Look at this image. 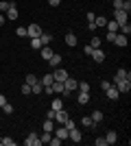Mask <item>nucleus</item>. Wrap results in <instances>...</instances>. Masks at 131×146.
<instances>
[{
  "instance_id": "nucleus-42",
  "label": "nucleus",
  "mask_w": 131,
  "mask_h": 146,
  "mask_svg": "<svg viewBox=\"0 0 131 146\" xmlns=\"http://www.w3.org/2000/svg\"><path fill=\"white\" fill-rule=\"evenodd\" d=\"M96 146H107V140L105 137H98V140H96Z\"/></svg>"
},
{
  "instance_id": "nucleus-2",
  "label": "nucleus",
  "mask_w": 131,
  "mask_h": 146,
  "mask_svg": "<svg viewBox=\"0 0 131 146\" xmlns=\"http://www.w3.org/2000/svg\"><path fill=\"white\" fill-rule=\"evenodd\" d=\"M127 18H129V13H127V11H122V9H114V20H116L120 26L127 24Z\"/></svg>"
},
{
  "instance_id": "nucleus-37",
  "label": "nucleus",
  "mask_w": 131,
  "mask_h": 146,
  "mask_svg": "<svg viewBox=\"0 0 131 146\" xmlns=\"http://www.w3.org/2000/svg\"><path fill=\"white\" fill-rule=\"evenodd\" d=\"M15 35H20V37H26V26H18V29H15Z\"/></svg>"
},
{
  "instance_id": "nucleus-34",
  "label": "nucleus",
  "mask_w": 131,
  "mask_h": 146,
  "mask_svg": "<svg viewBox=\"0 0 131 146\" xmlns=\"http://www.w3.org/2000/svg\"><path fill=\"white\" fill-rule=\"evenodd\" d=\"M37 76H35V74H26V83H29V85H35V83H37Z\"/></svg>"
},
{
  "instance_id": "nucleus-32",
  "label": "nucleus",
  "mask_w": 131,
  "mask_h": 146,
  "mask_svg": "<svg viewBox=\"0 0 131 146\" xmlns=\"http://www.w3.org/2000/svg\"><path fill=\"white\" fill-rule=\"evenodd\" d=\"M11 9V0H0V11L5 13V11H9Z\"/></svg>"
},
{
  "instance_id": "nucleus-9",
  "label": "nucleus",
  "mask_w": 131,
  "mask_h": 146,
  "mask_svg": "<svg viewBox=\"0 0 131 146\" xmlns=\"http://www.w3.org/2000/svg\"><path fill=\"white\" fill-rule=\"evenodd\" d=\"M127 42H129V37H127V35H122V33H116V39H114V44H116L118 48H125Z\"/></svg>"
},
{
  "instance_id": "nucleus-18",
  "label": "nucleus",
  "mask_w": 131,
  "mask_h": 146,
  "mask_svg": "<svg viewBox=\"0 0 131 146\" xmlns=\"http://www.w3.org/2000/svg\"><path fill=\"white\" fill-rule=\"evenodd\" d=\"M55 135L59 137V140H68V129H66V127L61 124V127H59V129L55 131Z\"/></svg>"
},
{
  "instance_id": "nucleus-44",
  "label": "nucleus",
  "mask_w": 131,
  "mask_h": 146,
  "mask_svg": "<svg viewBox=\"0 0 131 146\" xmlns=\"http://www.w3.org/2000/svg\"><path fill=\"white\" fill-rule=\"evenodd\" d=\"M122 2H125V0H114V9H120V7H122Z\"/></svg>"
},
{
  "instance_id": "nucleus-21",
  "label": "nucleus",
  "mask_w": 131,
  "mask_h": 146,
  "mask_svg": "<svg viewBox=\"0 0 131 146\" xmlns=\"http://www.w3.org/2000/svg\"><path fill=\"white\" fill-rule=\"evenodd\" d=\"M53 81H55V76H53V72H48L46 76H42V81H39V83H42L44 87H48L50 83H53Z\"/></svg>"
},
{
  "instance_id": "nucleus-1",
  "label": "nucleus",
  "mask_w": 131,
  "mask_h": 146,
  "mask_svg": "<svg viewBox=\"0 0 131 146\" xmlns=\"http://www.w3.org/2000/svg\"><path fill=\"white\" fill-rule=\"evenodd\" d=\"M114 85H116V90H118L120 94H127V92L131 90V81L129 79H116V76H114Z\"/></svg>"
},
{
  "instance_id": "nucleus-20",
  "label": "nucleus",
  "mask_w": 131,
  "mask_h": 146,
  "mask_svg": "<svg viewBox=\"0 0 131 146\" xmlns=\"http://www.w3.org/2000/svg\"><path fill=\"white\" fill-rule=\"evenodd\" d=\"M116 79H129L131 81V72H129V70H125V68H120L118 72H116Z\"/></svg>"
},
{
  "instance_id": "nucleus-12",
  "label": "nucleus",
  "mask_w": 131,
  "mask_h": 146,
  "mask_svg": "<svg viewBox=\"0 0 131 146\" xmlns=\"http://www.w3.org/2000/svg\"><path fill=\"white\" fill-rule=\"evenodd\" d=\"M59 63H61V55H59V52H53V57L48 59V66L50 68H57Z\"/></svg>"
},
{
  "instance_id": "nucleus-33",
  "label": "nucleus",
  "mask_w": 131,
  "mask_h": 146,
  "mask_svg": "<svg viewBox=\"0 0 131 146\" xmlns=\"http://www.w3.org/2000/svg\"><path fill=\"white\" fill-rule=\"evenodd\" d=\"M0 146H15V140H11V137H0Z\"/></svg>"
},
{
  "instance_id": "nucleus-19",
  "label": "nucleus",
  "mask_w": 131,
  "mask_h": 146,
  "mask_svg": "<svg viewBox=\"0 0 131 146\" xmlns=\"http://www.w3.org/2000/svg\"><path fill=\"white\" fill-rule=\"evenodd\" d=\"M105 140H107V144H116V142H118V133H116V131H107Z\"/></svg>"
},
{
  "instance_id": "nucleus-26",
  "label": "nucleus",
  "mask_w": 131,
  "mask_h": 146,
  "mask_svg": "<svg viewBox=\"0 0 131 146\" xmlns=\"http://www.w3.org/2000/svg\"><path fill=\"white\" fill-rule=\"evenodd\" d=\"M44 131H50V133H53V131H55V120H48V118H46V120H44Z\"/></svg>"
},
{
  "instance_id": "nucleus-31",
  "label": "nucleus",
  "mask_w": 131,
  "mask_h": 146,
  "mask_svg": "<svg viewBox=\"0 0 131 146\" xmlns=\"http://www.w3.org/2000/svg\"><path fill=\"white\" fill-rule=\"evenodd\" d=\"M81 124H83V127H87V129H92V127H96V124H94V122H92V118H90V116L81 118Z\"/></svg>"
},
{
  "instance_id": "nucleus-45",
  "label": "nucleus",
  "mask_w": 131,
  "mask_h": 146,
  "mask_svg": "<svg viewBox=\"0 0 131 146\" xmlns=\"http://www.w3.org/2000/svg\"><path fill=\"white\" fill-rule=\"evenodd\" d=\"M48 5L50 7H59V5H61V0H48Z\"/></svg>"
},
{
  "instance_id": "nucleus-3",
  "label": "nucleus",
  "mask_w": 131,
  "mask_h": 146,
  "mask_svg": "<svg viewBox=\"0 0 131 146\" xmlns=\"http://www.w3.org/2000/svg\"><path fill=\"white\" fill-rule=\"evenodd\" d=\"M105 96L109 98V100H118L120 92L116 90V85H114V83H109V87H107V90H105Z\"/></svg>"
},
{
  "instance_id": "nucleus-27",
  "label": "nucleus",
  "mask_w": 131,
  "mask_h": 146,
  "mask_svg": "<svg viewBox=\"0 0 131 146\" xmlns=\"http://www.w3.org/2000/svg\"><path fill=\"white\" fill-rule=\"evenodd\" d=\"M76 90H79V92H87V94H90V90H92V87H90V83L81 81V83H76Z\"/></svg>"
},
{
  "instance_id": "nucleus-39",
  "label": "nucleus",
  "mask_w": 131,
  "mask_h": 146,
  "mask_svg": "<svg viewBox=\"0 0 131 146\" xmlns=\"http://www.w3.org/2000/svg\"><path fill=\"white\" fill-rule=\"evenodd\" d=\"M2 111H5V113H13V105L5 103V105H2Z\"/></svg>"
},
{
  "instance_id": "nucleus-46",
  "label": "nucleus",
  "mask_w": 131,
  "mask_h": 146,
  "mask_svg": "<svg viewBox=\"0 0 131 146\" xmlns=\"http://www.w3.org/2000/svg\"><path fill=\"white\" fill-rule=\"evenodd\" d=\"M5 20H7V18L2 15V13H0V26H5Z\"/></svg>"
},
{
  "instance_id": "nucleus-4",
  "label": "nucleus",
  "mask_w": 131,
  "mask_h": 146,
  "mask_svg": "<svg viewBox=\"0 0 131 146\" xmlns=\"http://www.w3.org/2000/svg\"><path fill=\"white\" fill-rule=\"evenodd\" d=\"M68 140H72V142H74V144H79V142H81L83 140V135H81V131H79V129H70V131H68Z\"/></svg>"
},
{
  "instance_id": "nucleus-15",
  "label": "nucleus",
  "mask_w": 131,
  "mask_h": 146,
  "mask_svg": "<svg viewBox=\"0 0 131 146\" xmlns=\"http://www.w3.org/2000/svg\"><path fill=\"white\" fill-rule=\"evenodd\" d=\"M39 52H42V57H44V59L48 61L50 57H53V52H55V50L50 48V44H48V46H42V48H39Z\"/></svg>"
},
{
  "instance_id": "nucleus-16",
  "label": "nucleus",
  "mask_w": 131,
  "mask_h": 146,
  "mask_svg": "<svg viewBox=\"0 0 131 146\" xmlns=\"http://www.w3.org/2000/svg\"><path fill=\"white\" fill-rule=\"evenodd\" d=\"M68 113H66V111H63V109H59V111H55V120L57 122H59V124H63V122H66V120H68Z\"/></svg>"
},
{
  "instance_id": "nucleus-13",
  "label": "nucleus",
  "mask_w": 131,
  "mask_h": 146,
  "mask_svg": "<svg viewBox=\"0 0 131 146\" xmlns=\"http://www.w3.org/2000/svg\"><path fill=\"white\" fill-rule=\"evenodd\" d=\"M76 103H79V105H90V94H87V92H79Z\"/></svg>"
},
{
  "instance_id": "nucleus-30",
  "label": "nucleus",
  "mask_w": 131,
  "mask_h": 146,
  "mask_svg": "<svg viewBox=\"0 0 131 146\" xmlns=\"http://www.w3.org/2000/svg\"><path fill=\"white\" fill-rule=\"evenodd\" d=\"M31 48H33V50H39V48H42V42H39V37H31Z\"/></svg>"
},
{
  "instance_id": "nucleus-41",
  "label": "nucleus",
  "mask_w": 131,
  "mask_h": 146,
  "mask_svg": "<svg viewBox=\"0 0 131 146\" xmlns=\"http://www.w3.org/2000/svg\"><path fill=\"white\" fill-rule=\"evenodd\" d=\"M22 94H31V85H29V83L22 85Z\"/></svg>"
},
{
  "instance_id": "nucleus-35",
  "label": "nucleus",
  "mask_w": 131,
  "mask_h": 146,
  "mask_svg": "<svg viewBox=\"0 0 131 146\" xmlns=\"http://www.w3.org/2000/svg\"><path fill=\"white\" fill-rule=\"evenodd\" d=\"M120 33H122V35H127V37H129V33H131V26H129V22H127V24H122V26H120Z\"/></svg>"
},
{
  "instance_id": "nucleus-43",
  "label": "nucleus",
  "mask_w": 131,
  "mask_h": 146,
  "mask_svg": "<svg viewBox=\"0 0 131 146\" xmlns=\"http://www.w3.org/2000/svg\"><path fill=\"white\" fill-rule=\"evenodd\" d=\"M46 118H48V120H55V109H48V113H46Z\"/></svg>"
},
{
  "instance_id": "nucleus-47",
  "label": "nucleus",
  "mask_w": 131,
  "mask_h": 146,
  "mask_svg": "<svg viewBox=\"0 0 131 146\" xmlns=\"http://www.w3.org/2000/svg\"><path fill=\"white\" fill-rule=\"evenodd\" d=\"M5 103H7V98L2 96V94H0V107H2V105H5Z\"/></svg>"
},
{
  "instance_id": "nucleus-24",
  "label": "nucleus",
  "mask_w": 131,
  "mask_h": 146,
  "mask_svg": "<svg viewBox=\"0 0 131 146\" xmlns=\"http://www.w3.org/2000/svg\"><path fill=\"white\" fill-rule=\"evenodd\" d=\"M50 137H53V133H50V131H44V133L39 135V144H48Z\"/></svg>"
},
{
  "instance_id": "nucleus-10",
  "label": "nucleus",
  "mask_w": 131,
  "mask_h": 146,
  "mask_svg": "<svg viewBox=\"0 0 131 146\" xmlns=\"http://www.w3.org/2000/svg\"><path fill=\"white\" fill-rule=\"evenodd\" d=\"M53 76H55V81H61V83H63V81L68 79L70 74H68V72H66V70H61V68L57 66V70H55V72H53Z\"/></svg>"
},
{
  "instance_id": "nucleus-7",
  "label": "nucleus",
  "mask_w": 131,
  "mask_h": 146,
  "mask_svg": "<svg viewBox=\"0 0 131 146\" xmlns=\"http://www.w3.org/2000/svg\"><path fill=\"white\" fill-rule=\"evenodd\" d=\"M24 144L26 146H39V135L33 131V133H29L26 135V140H24Z\"/></svg>"
},
{
  "instance_id": "nucleus-14",
  "label": "nucleus",
  "mask_w": 131,
  "mask_h": 146,
  "mask_svg": "<svg viewBox=\"0 0 131 146\" xmlns=\"http://www.w3.org/2000/svg\"><path fill=\"white\" fill-rule=\"evenodd\" d=\"M105 29H107V31H112V33H118V31H120V24L116 22V20H107Z\"/></svg>"
},
{
  "instance_id": "nucleus-23",
  "label": "nucleus",
  "mask_w": 131,
  "mask_h": 146,
  "mask_svg": "<svg viewBox=\"0 0 131 146\" xmlns=\"http://www.w3.org/2000/svg\"><path fill=\"white\" fill-rule=\"evenodd\" d=\"M39 42H42V46H48V44L53 42V35H48V33H42V35H39Z\"/></svg>"
},
{
  "instance_id": "nucleus-38",
  "label": "nucleus",
  "mask_w": 131,
  "mask_h": 146,
  "mask_svg": "<svg viewBox=\"0 0 131 146\" xmlns=\"http://www.w3.org/2000/svg\"><path fill=\"white\" fill-rule=\"evenodd\" d=\"M120 9H122V11H127V13H129V11H131V0H125V2H122V7H120Z\"/></svg>"
},
{
  "instance_id": "nucleus-22",
  "label": "nucleus",
  "mask_w": 131,
  "mask_h": 146,
  "mask_svg": "<svg viewBox=\"0 0 131 146\" xmlns=\"http://www.w3.org/2000/svg\"><path fill=\"white\" fill-rule=\"evenodd\" d=\"M50 109H55V111L63 109V100H61V98H55V100L50 103Z\"/></svg>"
},
{
  "instance_id": "nucleus-36",
  "label": "nucleus",
  "mask_w": 131,
  "mask_h": 146,
  "mask_svg": "<svg viewBox=\"0 0 131 146\" xmlns=\"http://www.w3.org/2000/svg\"><path fill=\"white\" fill-rule=\"evenodd\" d=\"M90 46H92V48H100V37L94 35V37H92V44H90Z\"/></svg>"
},
{
  "instance_id": "nucleus-17",
  "label": "nucleus",
  "mask_w": 131,
  "mask_h": 146,
  "mask_svg": "<svg viewBox=\"0 0 131 146\" xmlns=\"http://www.w3.org/2000/svg\"><path fill=\"white\" fill-rule=\"evenodd\" d=\"M105 24H107L105 15H96V18H94V26H96V29H105Z\"/></svg>"
},
{
  "instance_id": "nucleus-28",
  "label": "nucleus",
  "mask_w": 131,
  "mask_h": 146,
  "mask_svg": "<svg viewBox=\"0 0 131 146\" xmlns=\"http://www.w3.org/2000/svg\"><path fill=\"white\" fill-rule=\"evenodd\" d=\"M66 44H68V46H76V35L74 33H68V35H66Z\"/></svg>"
},
{
  "instance_id": "nucleus-8",
  "label": "nucleus",
  "mask_w": 131,
  "mask_h": 146,
  "mask_svg": "<svg viewBox=\"0 0 131 146\" xmlns=\"http://www.w3.org/2000/svg\"><path fill=\"white\" fill-rule=\"evenodd\" d=\"M76 83H79V81H74V79H70V76H68V79L63 81V90L68 92V94H72V92L76 90Z\"/></svg>"
},
{
  "instance_id": "nucleus-29",
  "label": "nucleus",
  "mask_w": 131,
  "mask_h": 146,
  "mask_svg": "<svg viewBox=\"0 0 131 146\" xmlns=\"http://www.w3.org/2000/svg\"><path fill=\"white\" fill-rule=\"evenodd\" d=\"M42 92H44V85L39 83V81L35 83V85H31V94H42Z\"/></svg>"
},
{
  "instance_id": "nucleus-5",
  "label": "nucleus",
  "mask_w": 131,
  "mask_h": 146,
  "mask_svg": "<svg viewBox=\"0 0 131 146\" xmlns=\"http://www.w3.org/2000/svg\"><path fill=\"white\" fill-rule=\"evenodd\" d=\"M90 57L94 59V63H103V61H105V52L100 48H94L92 52H90Z\"/></svg>"
},
{
  "instance_id": "nucleus-25",
  "label": "nucleus",
  "mask_w": 131,
  "mask_h": 146,
  "mask_svg": "<svg viewBox=\"0 0 131 146\" xmlns=\"http://www.w3.org/2000/svg\"><path fill=\"white\" fill-rule=\"evenodd\" d=\"M90 118H92V122H94V124H98V122L103 120V111H98V109H96V111H92V116H90Z\"/></svg>"
},
{
  "instance_id": "nucleus-6",
  "label": "nucleus",
  "mask_w": 131,
  "mask_h": 146,
  "mask_svg": "<svg viewBox=\"0 0 131 146\" xmlns=\"http://www.w3.org/2000/svg\"><path fill=\"white\" fill-rule=\"evenodd\" d=\"M39 35H42V29H39V24L26 26V37H39Z\"/></svg>"
},
{
  "instance_id": "nucleus-40",
  "label": "nucleus",
  "mask_w": 131,
  "mask_h": 146,
  "mask_svg": "<svg viewBox=\"0 0 131 146\" xmlns=\"http://www.w3.org/2000/svg\"><path fill=\"white\" fill-rule=\"evenodd\" d=\"M105 39H107V42H114V39H116V33H112V31H107Z\"/></svg>"
},
{
  "instance_id": "nucleus-11",
  "label": "nucleus",
  "mask_w": 131,
  "mask_h": 146,
  "mask_svg": "<svg viewBox=\"0 0 131 146\" xmlns=\"http://www.w3.org/2000/svg\"><path fill=\"white\" fill-rule=\"evenodd\" d=\"M7 20H18V5L11 2V9L7 11Z\"/></svg>"
}]
</instances>
